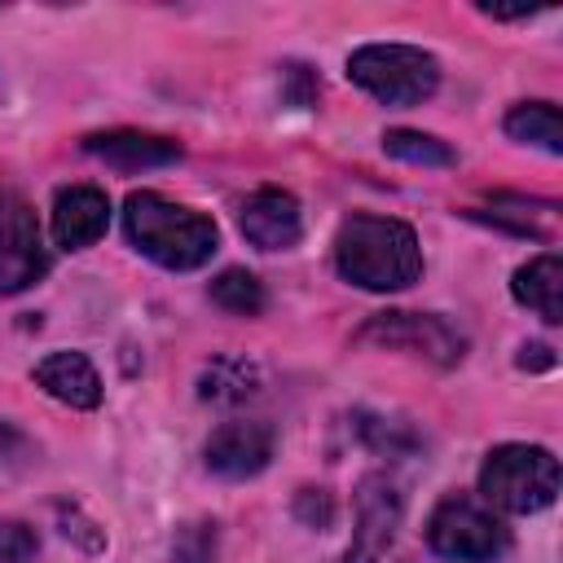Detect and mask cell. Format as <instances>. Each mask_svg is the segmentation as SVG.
Here are the masks:
<instances>
[{"label": "cell", "instance_id": "cell-20", "mask_svg": "<svg viewBox=\"0 0 563 563\" xmlns=\"http://www.w3.org/2000/svg\"><path fill=\"white\" fill-rule=\"evenodd\" d=\"M176 563H216V523H189L176 532L172 545Z\"/></svg>", "mask_w": 563, "mask_h": 563}, {"label": "cell", "instance_id": "cell-5", "mask_svg": "<svg viewBox=\"0 0 563 563\" xmlns=\"http://www.w3.org/2000/svg\"><path fill=\"white\" fill-rule=\"evenodd\" d=\"M427 545L440 559H457V563H493L510 550V528L479 506L475 497H444L431 519H427Z\"/></svg>", "mask_w": 563, "mask_h": 563}, {"label": "cell", "instance_id": "cell-8", "mask_svg": "<svg viewBox=\"0 0 563 563\" xmlns=\"http://www.w3.org/2000/svg\"><path fill=\"white\" fill-rule=\"evenodd\" d=\"M400 515H405L400 488L387 475H365L356 484V528H352L343 563H378L396 541Z\"/></svg>", "mask_w": 563, "mask_h": 563}, {"label": "cell", "instance_id": "cell-17", "mask_svg": "<svg viewBox=\"0 0 563 563\" xmlns=\"http://www.w3.org/2000/svg\"><path fill=\"white\" fill-rule=\"evenodd\" d=\"M207 295H211L216 308H224V312H233V317H260L264 303H268L264 282H260L255 273H246V268H224L220 277H211Z\"/></svg>", "mask_w": 563, "mask_h": 563}, {"label": "cell", "instance_id": "cell-21", "mask_svg": "<svg viewBox=\"0 0 563 563\" xmlns=\"http://www.w3.org/2000/svg\"><path fill=\"white\" fill-rule=\"evenodd\" d=\"M317 92H321V84H317V75L303 62L282 66V97H286V106L308 110V106H317Z\"/></svg>", "mask_w": 563, "mask_h": 563}, {"label": "cell", "instance_id": "cell-24", "mask_svg": "<svg viewBox=\"0 0 563 563\" xmlns=\"http://www.w3.org/2000/svg\"><path fill=\"white\" fill-rule=\"evenodd\" d=\"M57 515H62V532H66V537H79V545H84V550H101V532H88L92 523H88V519H79V510H66V506H62Z\"/></svg>", "mask_w": 563, "mask_h": 563}, {"label": "cell", "instance_id": "cell-4", "mask_svg": "<svg viewBox=\"0 0 563 563\" xmlns=\"http://www.w3.org/2000/svg\"><path fill=\"white\" fill-rule=\"evenodd\" d=\"M347 79L383 106H418L440 88V62L413 44H365L347 57Z\"/></svg>", "mask_w": 563, "mask_h": 563}, {"label": "cell", "instance_id": "cell-16", "mask_svg": "<svg viewBox=\"0 0 563 563\" xmlns=\"http://www.w3.org/2000/svg\"><path fill=\"white\" fill-rule=\"evenodd\" d=\"M506 132L523 145H537L545 154H563V128L554 101H523L506 114Z\"/></svg>", "mask_w": 563, "mask_h": 563}, {"label": "cell", "instance_id": "cell-1", "mask_svg": "<svg viewBox=\"0 0 563 563\" xmlns=\"http://www.w3.org/2000/svg\"><path fill=\"white\" fill-rule=\"evenodd\" d=\"M334 264L361 290H405L422 277V246L405 220L356 211L334 233Z\"/></svg>", "mask_w": 563, "mask_h": 563}, {"label": "cell", "instance_id": "cell-12", "mask_svg": "<svg viewBox=\"0 0 563 563\" xmlns=\"http://www.w3.org/2000/svg\"><path fill=\"white\" fill-rule=\"evenodd\" d=\"M84 150L106 158L119 172H141V167H167L180 163V145L154 132H132V128H114V132H92L84 136Z\"/></svg>", "mask_w": 563, "mask_h": 563}, {"label": "cell", "instance_id": "cell-25", "mask_svg": "<svg viewBox=\"0 0 563 563\" xmlns=\"http://www.w3.org/2000/svg\"><path fill=\"white\" fill-rule=\"evenodd\" d=\"M519 365H523V369H550V365H554V352H550L545 343H523V347H519Z\"/></svg>", "mask_w": 563, "mask_h": 563}, {"label": "cell", "instance_id": "cell-7", "mask_svg": "<svg viewBox=\"0 0 563 563\" xmlns=\"http://www.w3.org/2000/svg\"><path fill=\"white\" fill-rule=\"evenodd\" d=\"M48 273V246L35 207L18 189H0V295H18Z\"/></svg>", "mask_w": 563, "mask_h": 563}, {"label": "cell", "instance_id": "cell-14", "mask_svg": "<svg viewBox=\"0 0 563 563\" xmlns=\"http://www.w3.org/2000/svg\"><path fill=\"white\" fill-rule=\"evenodd\" d=\"M510 290H515V299L519 303H528L541 321H563V260L554 255V251H545V255H537V260H528L523 268H515V282H510Z\"/></svg>", "mask_w": 563, "mask_h": 563}, {"label": "cell", "instance_id": "cell-2", "mask_svg": "<svg viewBox=\"0 0 563 563\" xmlns=\"http://www.w3.org/2000/svg\"><path fill=\"white\" fill-rule=\"evenodd\" d=\"M123 229H128V238L141 255H150L158 268H172V273L202 268L216 255V242H220V233L207 216H198L180 202H167L154 189L128 194Z\"/></svg>", "mask_w": 563, "mask_h": 563}, {"label": "cell", "instance_id": "cell-22", "mask_svg": "<svg viewBox=\"0 0 563 563\" xmlns=\"http://www.w3.org/2000/svg\"><path fill=\"white\" fill-rule=\"evenodd\" d=\"M295 519L308 523V528H317V532H325V528L334 523V501H330V493H325V488H299V493H295Z\"/></svg>", "mask_w": 563, "mask_h": 563}, {"label": "cell", "instance_id": "cell-23", "mask_svg": "<svg viewBox=\"0 0 563 563\" xmlns=\"http://www.w3.org/2000/svg\"><path fill=\"white\" fill-rule=\"evenodd\" d=\"M35 559V532L18 519H0V563H31Z\"/></svg>", "mask_w": 563, "mask_h": 563}, {"label": "cell", "instance_id": "cell-3", "mask_svg": "<svg viewBox=\"0 0 563 563\" xmlns=\"http://www.w3.org/2000/svg\"><path fill=\"white\" fill-rule=\"evenodd\" d=\"M479 493L510 515H537L559 497V462L541 444H497L479 466Z\"/></svg>", "mask_w": 563, "mask_h": 563}, {"label": "cell", "instance_id": "cell-19", "mask_svg": "<svg viewBox=\"0 0 563 563\" xmlns=\"http://www.w3.org/2000/svg\"><path fill=\"white\" fill-rule=\"evenodd\" d=\"M356 435L374 449V453H387V457H400V453H413L422 444V435L400 422V418H378V413H356Z\"/></svg>", "mask_w": 563, "mask_h": 563}, {"label": "cell", "instance_id": "cell-15", "mask_svg": "<svg viewBox=\"0 0 563 563\" xmlns=\"http://www.w3.org/2000/svg\"><path fill=\"white\" fill-rule=\"evenodd\" d=\"M260 383H264V374H260L255 361H246V356H216L198 374V396L211 400V405H242V400H251L260 391Z\"/></svg>", "mask_w": 563, "mask_h": 563}, {"label": "cell", "instance_id": "cell-18", "mask_svg": "<svg viewBox=\"0 0 563 563\" xmlns=\"http://www.w3.org/2000/svg\"><path fill=\"white\" fill-rule=\"evenodd\" d=\"M383 150H387L391 158L418 163V167H453V163H457V154H453L444 141H435V136H427V132H413V128H391V132L383 136Z\"/></svg>", "mask_w": 563, "mask_h": 563}, {"label": "cell", "instance_id": "cell-13", "mask_svg": "<svg viewBox=\"0 0 563 563\" xmlns=\"http://www.w3.org/2000/svg\"><path fill=\"white\" fill-rule=\"evenodd\" d=\"M35 383L70 409H97L101 405V378L84 352H48L35 365Z\"/></svg>", "mask_w": 563, "mask_h": 563}, {"label": "cell", "instance_id": "cell-9", "mask_svg": "<svg viewBox=\"0 0 563 563\" xmlns=\"http://www.w3.org/2000/svg\"><path fill=\"white\" fill-rule=\"evenodd\" d=\"M207 466L224 479H251L268 466L273 457V427L268 422H246V418H233V422H220L202 449Z\"/></svg>", "mask_w": 563, "mask_h": 563}, {"label": "cell", "instance_id": "cell-26", "mask_svg": "<svg viewBox=\"0 0 563 563\" xmlns=\"http://www.w3.org/2000/svg\"><path fill=\"white\" fill-rule=\"evenodd\" d=\"M22 444H26V440H22V431H18L9 418H0V457H13Z\"/></svg>", "mask_w": 563, "mask_h": 563}, {"label": "cell", "instance_id": "cell-6", "mask_svg": "<svg viewBox=\"0 0 563 563\" xmlns=\"http://www.w3.org/2000/svg\"><path fill=\"white\" fill-rule=\"evenodd\" d=\"M356 343H378V347H400V352H413L440 369L457 365L466 356V334L453 330L444 317L435 312H374L361 330H356Z\"/></svg>", "mask_w": 563, "mask_h": 563}, {"label": "cell", "instance_id": "cell-11", "mask_svg": "<svg viewBox=\"0 0 563 563\" xmlns=\"http://www.w3.org/2000/svg\"><path fill=\"white\" fill-rule=\"evenodd\" d=\"M110 224V202L97 185H70L57 194L53 202V238L66 251H84L92 246Z\"/></svg>", "mask_w": 563, "mask_h": 563}, {"label": "cell", "instance_id": "cell-10", "mask_svg": "<svg viewBox=\"0 0 563 563\" xmlns=\"http://www.w3.org/2000/svg\"><path fill=\"white\" fill-rule=\"evenodd\" d=\"M242 238L260 251H286L299 242L303 233V211L295 202V194L286 189H255L246 202H242Z\"/></svg>", "mask_w": 563, "mask_h": 563}]
</instances>
